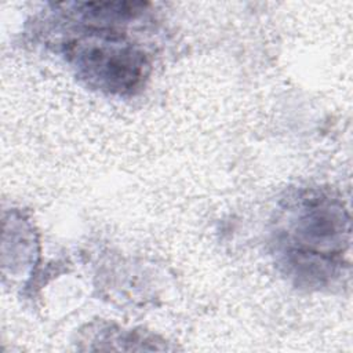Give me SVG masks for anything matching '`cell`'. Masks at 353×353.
I'll return each mask as SVG.
<instances>
[{"mask_svg": "<svg viewBox=\"0 0 353 353\" xmlns=\"http://www.w3.org/2000/svg\"><path fill=\"white\" fill-rule=\"evenodd\" d=\"M65 55L88 87L108 94L135 92L149 74L143 51L112 28L94 26L65 44Z\"/></svg>", "mask_w": 353, "mask_h": 353, "instance_id": "cell-2", "label": "cell"}, {"mask_svg": "<svg viewBox=\"0 0 353 353\" xmlns=\"http://www.w3.org/2000/svg\"><path fill=\"white\" fill-rule=\"evenodd\" d=\"M274 234L276 252L287 273L301 284L317 287L342 268L350 221L338 199L306 190L287 201Z\"/></svg>", "mask_w": 353, "mask_h": 353, "instance_id": "cell-1", "label": "cell"}]
</instances>
